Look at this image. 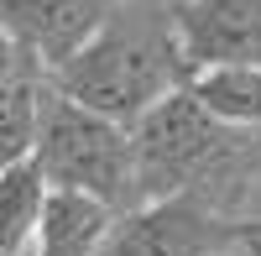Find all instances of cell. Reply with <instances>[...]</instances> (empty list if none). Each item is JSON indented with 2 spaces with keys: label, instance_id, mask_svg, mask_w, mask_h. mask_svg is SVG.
<instances>
[{
  "label": "cell",
  "instance_id": "6da1fadb",
  "mask_svg": "<svg viewBox=\"0 0 261 256\" xmlns=\"http://www.w3.org/2000/svg\"><path fill=\"white\" fill-rule=\"evenodd\" d=\"M193 84V63L183 53L178 0H125L79 58L53 68V89L94 115L136 125Z\"/></svg>",
  "mask_w": 261,
  "mask_h": 256
},
{
  "label": "cell",
  "instance_id": "7a4b0ae2",
  "mask_svg": "<svg viewBox=\"0 0 261 256\" xmlns=\"http://www.w3.org/2000/svg\"><path fill=\"white\" fill-rule=\"evenodd\" d=\"M141 199H204L220 215H251L261 194V136L209 115L188 89L136 125Z\"/></svg>",
  "mask_w": 261,
  "mask_h": 256
},
{
  "label": "cell",
  "instance_id": "3957f363",
  "mask_svg": "<svg viewBox=\"0 0 261 256\" xmlns=\"http://www.w3.org/2000/svg\"><path fill=\"white\" fill-rule=\"evenodd\" d=\"M42 178L53 188H73V194L105 199L120 215H136L141 199V173H136V131L110 115H94L84 105L53 94L47 120H42L37 157Z\"/></svg>",
  "mask_w": 261,
  "mask_h": 256
},
{
  "label": "cell",
  "instance_id": "277c9868",
  "mask_svg": "<svg viewBox=\"0 0 261 256\" xmlns=\"http://www.w3.org/2000/svg\"><path fill=\"white\" fill-rule=\"evenodd\" d=\"M105 256H261V220L220 215L204 199H157L120 220Z\"/></svg>",
  "mask_w": 261,
  "mask_h": 256
},
{
  "label": "cell",
  "instance_id": "5b68a950",
  "mask_svg": "<svg viewBox=\"0 0 261 256\" xmlns=\"http://www.w3.org/2000/svg\"><path fill=\"white\" fill-rule=\"evenodd\" d=\"M125 0H0L6 42L32 53L42 68H63L120 16Z\"/></svg>",
  "mask_w": 261,
  "mask_h": 256
},
{
  "label": "cell",
  "instance_id": "8992f818",
  "mask_svg": "<svg viewBox=\"0 0 261 256\" xmlns=\"http://www.w3.org/2000/svg\"><path fill=\"white\" fill-rule=\"evenodd\" d=\"M183 53L204 68H261V0H178Z\"/></svg>",
  "mask_w": 261,
  "mask_h": 256
},
{
  "label": "cell",
  "instance_id": "52a82bcc",
  "mask_svg": "<svg viewBox=\"0 0 261 256\" xmlns=\"http://www.w3.org/2000/svg\"><path fill=\"white\" fill-rule=\"evenodd\" d=\"M53 73L42 68L32 53H21L6 42V84H0V167H16V162H32L37 157V141H42V120H47V105H53Z\"/></svg>",
  "mask_w": 261,
  "mask_h": 256
},
{
  "label": "cell",
  "instance_id": "ba28073f",
  "mask_svg": "<svg viewBox=\"0 0 261 256\" xmlns=\"http://www.w3.org/2000/svg\"><path fill=\"white\" fill-rule=\"evenodd\" d=\"M120 209H110L105 199L73 194V188H53L47 209L37 225V246L32 256H105L120 230Z\"/></svg>",
  "mask_w": 261,
  "mask_h": 256
},
{
  "label": "cell",
  "instance_id": "9c48e42d",
  "mask_svg": "<svg viewBox=\"0 0 261 256\" xmlns=\"http://www.w3.org/2000/svg\"><path fill=\"white\" fill-rule=\"evenodd\" d=\"M188 94L209 115L261 136V68H204V73H193Z\"/></svg>",
  "mask_w": 261,
  "mask_h": 256
}]
</instances>
